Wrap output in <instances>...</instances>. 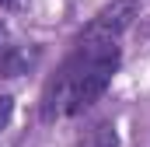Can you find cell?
<instances>
[{"instance_id":"1","label":"cell","mask_w":150,"mask_h":147,"mask_svg":"<svg viewBox=\"0 0 150 147\" xmlns=\"http://www.w3.org/2000/svg\"><path fill=\"white\" fill-rule=\"evenodd\" d=\"M119 70V42H94L77 39L74 53L45 84L42 95V119L52 123L56 116H80L91 109Z\"/></svg>"},{"instance_id":"2","label":"cell","mask_w":150,"mask_h":147,"mask_svg":"<svg viewBox=\"0 0 150 147\" xmlns=\"http://www.w3.org/2000/svg\"><path fill=\"white\" fill-rule=\"evenodd\" d=\"M140 0H112V4H105L91 21H87V28L80 32V39H94V42H119V35L140 18Z\"/></svg>"},{"instance_id":"3","label":"cell","mask_w":150,"mask_h":147,"mask_svg":"<svg viewBox=\"0 0 150 147\" xmlns=\"http://www.w3.org/2000/svg\"><path fill=\"white\" fill-rule=\"evenodd\" d=\"M32 63H35V53H25V49L14 46V53H7V56L0 60V77H18V74L28 70Z\"/></svg>"},{"instance_id":"4","label":"cell","mask_w":150,"mask_h":147,"mask_svg":"<svg viewBox=\"0 0 150 147\" xmlns=\"http://www.w3.org/2000/svg\"><path fill=\"white\" fill-rule=\"evenodd\" d=\"M80 147H115V130L112 123H98L87 130V137L80 140Z\"/></svg>"},{"instance_id":"5","label":"cell","mask_w":150,"mask_h":147,"mask_svg":"<svg viewBox=\"0 0 150 147\" xmlns=\"http://www.w3.org/2000/svg\"><path fill=\"white\" fill-rule=\"evenodd\" d=\"M11 116H14V98L11 95H0V130L11 123Z\"/></svg>"},{"instance_id":"6","label":"cell","mask_w":150,"mask_h":147,"mask_svg":"<svg viewBox=\"0 0 150 147\" xmlns=\"http://www.w3.org/2000/svg\"><path fill=\"white\" fill-rule=\"evenodd\" d=\"M7 53H14V39H11V28L0 21V60H4Z\"/></svg>"},{"instance_id":"7","label":"cell","mask_w":150,"mask_h":147,"mask_svg":"<svg viewBox=\"0 0 150 147\" xmlns=\"http://www.w3.org/2000/svg\"><path fill=\"white\" fill-rule=\"evenodd\" d=\"M7 4H14V0H0V7H7Z\"/></svg>"}]
</instances>
